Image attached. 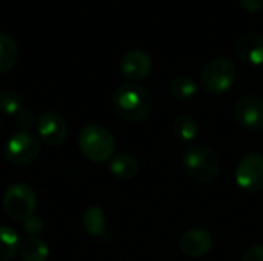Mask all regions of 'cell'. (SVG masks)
Wrapping results in <instances>:
<instances>
[{"instance_id":"cell-9","label":"cell","mask_w":263,"mask_h":261,"mask_svg":"<svg viewBox=\"0 0 263 261\" xmlns=\"http://www.w3.org/2000/svg\"><path fill=\"white\" fill-rule=\"evenodd\" d=\"M37 134L48 146H59L68 135V125L57 112H45L37 122Z\"/></svg>"},{"instance_id":"cell-7","label":"cell","mask_w":263,"mask_h":261,"mask_svg":"<svg viewBox=\"0 0 263 261\" xmlns=\"http://www.w3.org/2000/svg\"><path fill=\"white\" fill-rule=\"evenodd\" d=\"M40 152L39 140L29 132H17L12 135L5 149V155L8 162L14 165H29L35 160Z\"/></svg>"},{"instance_id":"cell-1","label":"cell","mask_w":263,"mask_h":261,"mask_svg":"<svg viewBox=\"0 0 263 261\" xmlns=\"http://www.w3.org/2000/svg\"><path fill=\"white\" fill-rule=\"evenodd\" d=\"M112 108L119 117L137 123L149 117L153 111V97L143 86L128 82L116 88L112 94Z\"/></svg>"},{"instance_id":"cell-15","label":"cell","mask_w":263,"mask_h":261,"mask_svg":"<svg viewBox=\"0 0 263 261\" xmlns=\"http://www.w3.org/2000/svg\"><path fill=\"white\" fill-rule=\"evenodd\" d=\"M200 126L191 115H180L173 122V134L177 140L191 142L199 135Z\"/></svg>"},{"instance_id":"cell-16","label":"cell","mask_w":263,"mask_h":261,"mask_svg":"<svg viewBox=\"0 0 263 261\" xmlns=\"http://www.w3.org/2000/svg\"><path fill=\"white\" fill-rule=\"evenodd\" d=\"M18 57V49L14 42L6 34H0V74L11 71L15 66Z\"/></svg>"},{"instance_id":"cell-20","label":"cell","mask_w":263,"mask_h":261,"mask_svg":"<svg viewBox=\"0 0 263 261\" xmlns=\"http://www.w3.org/2000/svg\"><path fill=\"white\" fill-rule=\"evenodd\" d=\"M23 109V98L15 91L0 92V112L6 115H17Z\"/></svg>"},{"instance_id":"cell-13","label":"cell","mask_w":263,"mask_h":261,"mask_svg":"<svg viewBox=\"0 0 263 261\" xmlns=\"http://www.w3.org/2000/svg\"><path fill=\"white\" fill-rule=\"evenodd\" d=\"M109 171L119 180H131L139 172V162L129 154H119L109 160Z\"/></svg>"},{"instance_id":"cell-14","label":"cell","mask_w":263,"mask_h":261,"mask_svg":"<svg viewBox=\"0 0 263 261\" xmlns=\"http://www.w3.org/2000/svg\"><path fill=\"white\" fill-rule=\"evenodd\" d=\"M18 251L23 261H46L49 257L48 245L39 237H26Z\"/></svg>"},{"instance_id":"cell-5","label":"cell","mask_w":263,"mask_h":261,"mask_svg":"<svg viewBox=\"0 0 263 261\" xmlns=\"http://www.w3.org/2000/svg\"><path fill=\"white\" fill-rule=\"evenodd\" d=\"M37 206V195L26 183L11 185L3 195V209L12 220L25 222L34 215Z\"/></svg>"},{"instance_id":"cell-19","label":"cell","mask_w":263,"mask_h":261,"mask_svg":"<svg viewBox=\"0 0 263 261\" xmlns=\"http://www.w3.org/2000/svg\"><path fill=\"white\" fill-rule=\"evenodd\" d=\"M170 91L177 100H191L197 94V85L188 75H177L171 80Z\"/></svg>"},{"instance_id":"cell-4","label":"cell","mask_w":263,"mask_h":261,"mask_svg":"<svg viewBox=\"0 0 263 261\" xmlns=\"http://www.w3.org/2000/svg\"><path fill=\"white\" fill-rule=\"evenodd\" d=\"M237 80V69L228 58H214L205 65L200 74L202 88L214 95L228 92Z\"/></svg>"},{"instance_id":"cell-24","label":"cell","mask_w":263,"mask_h":261,"mask_svg":"<svg viewBox=\"0 0 263 261\" xmlns=\"http://www.w3.org/2000/svg\"><path fill=\"white\" fill-rule=\"evenodd\" d=\"M240 5H242V8H243L247 12L254 14V12L262 11L263 0H240Z\"/></svg>"},{"instance_id":"cell-3","label":"cell","mask_w":263,"mask_h":261,"mask_svg":"<svg viewBox=\"0 0 263 261\" xmlns=\"http://www.w3.org/2000/svg\"><path fill=\"white\" fill-rule=\"evenodd\" d=\"M79 148L88 160L94 163H103L112 158L116 140L105 126L88 125L79 134Z\"/></svg>"},{"instance_id":"cell-21","label":"cell","mask_w":263,"mask_h":261,"mask_svg":"<svg viewBox=\"0 0 263 261\" xmlns=\"http://www.w3.org/2000/svg\"><path fill=\"white\" fill-rule=\"evenodd\" d=\"M15 125L20 129V132H28V129L34 126V114L28 109H22L15 115Z\"/></svg>"},{"instance_id":"cell-8","label":"cell","mask_w":263,"mask_h":261,"mask_svg":"<svg viewBox=\"0 0 263 261\" xmlns=\"http://www.w3.org/2000/svg\"><path fill=\"white\" fill-rule=\"evenodd\" d=\"M234 115L242 128L251 132L263 131V98L257 95L242 97L236 103Z\"/></svg>"},{"instance_id":"cell-11","label":"cell","mask_w":263,"mask_h":261,"mask_svg":"<svg viewBox=\"0 0 263 261\" xmlns=\"http://www.w3.org/2000/svg\"><path fill=\"white\" fill-rule=\"evenodd\" d=\"M213 248V237L202 228H193L180 237V251L190 258H200Z\"/></svg>"},{"instance_id":"cell-12","label":"cell","mask_w":263,"mask_h":261,"mask_svg":"<svg viewBox=\"0 0 263 261\" xmlns=\"http://www.w3.org/2000/svg\"><path fill=\"white\" fill-rule=\"evenodd\" d=\"M237 57L251 66L263 65V35L257 32H243L236 42Z\"/></svg>"},{"instance_id":"cell-2","label":"cell","mask_w":263,"mask_h":261,"mask_svg":"<svg viewBox=\"0 0 263 261\" xmlns=\"http://www.w3.org/2000/svg\"><path fill=\"white\" fill-rule=\"evenodd\" d=\"M182 168L185 174L194 182L210 183L220 172V160L210 146L194 145L183 152Z\"/></svg>"},{"instance_id":"cell-6","label":"cell","mask_w":263,"mask_h":261,"mask_svg":"<svg viewBox=\"0 0 263 261\" xmlns=\"http://www.w3.org/2000/svg\"><path fill=\"white\" fill-rule=\"evenodd\" d=\"M237 186L247 192L263 191V155L248 154L243 157L234 171Z\"/></svg>"},{"instance_id":"cell-17","label":"cell","mask_w":263,"mask_h":261,"mask_svg":"<svg viewBox=\"0 0 263 261\" xmlns=\"http://www.w3.org/2000/svg\"><path fill=\"white\" fill-rule=\"evenodd\" d=\"M20 238L17 232L11 228L0 226V261H9L14 258L20 249Z\"/></svg>"},{"instance_id":"cell-10","label":"cell","mask_w":263,"mask_h":261,"mask_svg":"<svg viewBox=\"0 0 263 261\" xmlns=\"http://www.w3.org/2000/svg\"><path fill=\"white\" fill-rule=\"evenodd\" d=\"M151 69H153V60L149 54L142 49H134L126 52L120 62V71L123 77L134 83L148 77Z\"/></svg>"},{"instance_id":"cell-23","label":"cell","mask_w":263,"mask_h":261,"mask_svg":"<svg viewBox=\"0 0 263 261\" xmlns=\"http://www.w3.org/2000/svg\"><path fill=\"white\" fill-rule=\"evenodd\" d=\"M242 261H263V246L262 245H257V246H253L250 248L243 257Z\"/></svg>"},{"instance_id":"cell-22","label":"cell","mask_w":263,"mask_h":261,"mask_svg":"<svg viewBox=\"0 0 263 261\" xmlns=\"http://www.w3.org/2000/svg\"><path fill=\"white\" fill-rule=\"evenodd\" d=\"M23 231L28 234V237H37L43 231V222L42 218L32 215L23 222Z\"/></svg>"},{"instance_id":"cell-18","label":"cell","mask_w":263,"mask_h":261,"mask_svg":"<svg viewBox=\"0 0 263 261\" xmlns=\"http://www.w3.org/2000/svg\"><path fill=\"white\" fill-rule=\"evenodd\" d=\"M83 226L85 231L91 237H100L105 234V226H106V218L103 211L99 206H91L85 211L83 215Z\"/></svg>"}]
</instances>
